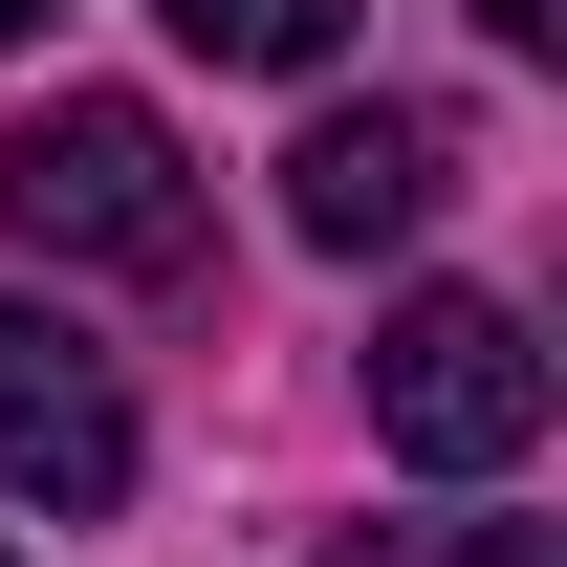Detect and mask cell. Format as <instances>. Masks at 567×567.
Listing matches in <instances>:
<instances>
[{
    "instance_id": "obj_1",
    "label": "cell",
    "mask_w": 567,
    "mask_h": 567,
    "mask_svg": "<svg viewBox=\"0 0 567 567\" xmlns=\"http://www.w3.org/2000/svg\"><path fill=\"white\" fill-rule=\"evenodd\" d=\"M0 218H22L44 262H110V284H175V262H197V153L153 132L132 87H66L44 132L0 153Z\"/></svg>"
},
{
    "instance_id": "obj_2",
    "label": "cell",
    "mask_w": 567,
    "mask_h": 567,
    "mask_svg": "<svg viewBox=\"0 0 567 567\" xmlns=\"http://www.w3.org/2000/svg\"><path fill=\"white\" fill-rule=\"evenodd\" d=\"M371 436H393L415 481H502V458L546 436V350H524V306H502V284H415L393 350H371Z\"/></svg>"
},
{
    "instance_id": "obj_3",
    "label": "cell",
    "mask_w": 567,
    "mask_h": 567,
    "mask_svg": "<svg viewBox=\"0 0 567 567\" xmlns=\"http://www.w3.org/2000/svg\"><path fill=\"white\" fill-rule=\"evenodd\" d=\"M0 502H44V524L132 502V393L66 306H0Z\"/></svg>"
},
{
    "instance_id": "obj_4",
    "label": "cell",
    "mask_w": 567,
    "mask_h": 567,
    "mask_svg": "<svg viewBox=\"0 0 567 567\" xmlns=\"http://www.w3.org/2000/svg\"><path fill=\"white\" fill-rule=\"evenodd\" d=\"M436 197H458V110H415V87H393V110H328V132L284 153V218H306L328 262H393Z\"/></svg>"
},
{
    "instance_id": "obj_5",
    "label": "cell",
    "mask_w": 567,
    "mask_h": 567,
    "mask_svg": "<svg viewBox=\"0 0 567 567\" xmlns=\"http://www.w3.org/2000/svg\"><path fill=\"white\" fill-rule=\"evenodd\" d=\"M153 22H175L197 66H328V44H350V0H153Z\"/></svg>"
},
{
    "instance_id": "obj_6",
    "label": "cell",
    "mask_w": 567,
    "mask_h": 567,
    "mask_svg": "<svg viewBox=\"0 0 567 567\" xmlns=\"http://www.w3.org/2000/svg\"><path fill=\"white\" fill-rule=\"evenodd\" d=\"M371 567H546L524 524H371Z\"/></svg>"
},
{
    "instance_id": "obj_7",
    "label": "cell",
    "mask_w": 567,
    "mask_h": 567,
    "mask_svg": "<svg viewBox=\"0 0 567 567\" xmlns=\"http://www.w3.org/2000/svg\"><path fill=\"white\" fill-rule=\"evenodd\" d=\"M481 22H502V44H567V0H481Z\"/></svg>"
},
{
    "instance_id": "obj_8",
    "label": "cell",
    "mask_w": 567,
    "mask_h": 567,
    "mask_svg": "<svg viewBox=\"0 0 567 567\" xmlns=\"http://www.w3.org/2000/svg\"><path fill=\"white\" fill-rule=\"evenodd\" d=\"M22 22H66V0H0V44H22Z\"/></svg>"
},
{
    "instance_id": "obj_9",
    "label": "cell",
    "mask_w": 567,
    "mask_h": 567,
    "mask_svg": "<svg viewBox=\"0 0 567 567\" xmlns=\"http://www.w3.org/2000/svg\"><path fill=\"white\" fill-rule=\"evenodd\" d=\"M0 567H22V546H0Z\"/></svg>"
}]
</instances>
